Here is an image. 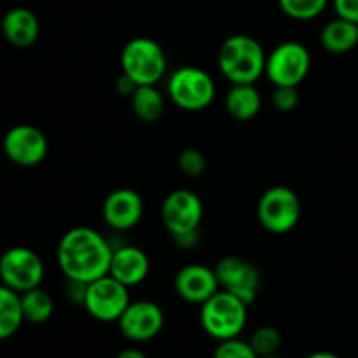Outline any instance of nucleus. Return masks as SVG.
Wrapping results in <instances>:
<instances>
[{
	"label": "nucleus",
	"mask_w": 358,
	"mask_h": 358,
	"mask_svg": "<svg viewBox=\"0 0 358 358\" xmlns=\"http://www.w3.org/2000/svg\"><path fill=\"white\" fill-rule=\"evenodd\" d=\"M311 69V56L306 45L289 41L276 45L266 56V77L275 87H297L308 77Z\"/></svg>",
	"instance_id": "423d86ee"
},
{
	"label": "nucleus",
	"mask_w": 358,
	"mask_h": 358,
	"mask_svg": "<svg viewBox=\"0 0 358 358\" xmlns=\"http://www.w3.org/2000/svg\"><path fill=\"white\" fill-rule=\"evenodd\" d=\"M44 271L41 255L31 248L13 247L0 255V283L17 294L41 287Z\"/></svg>",
	"instance_id": "6e6552de"
},
{
	"label": "nucleus",
	"mask_w": 358,
	"mask_h": 358,
	"mask_svg": "<svg viewBox=\"0 0 358 358\" xmlns=\"http://www.w3.org/2000/svg\"><path fill=\"white\" fill-rule=\"evenodd\" d=\"M136 87L138 86H136V84L133 83L128 76H124V73H122V76L117 79V91H119V94H122V96L131 98V94L135 93Z\"/></svg>",
	"instance_id": "c85d7f7f"
},
{
	"label": "nucleus",
	"mask_w": 358,
	"mask_h": 358,
	"mask_svg": "<svg viewBox=\"0 0 358 358\" xmlns=\"http://www.w3.org/2000/svg\"><path fill=\"white\" fill-rule=\"evenodd\" d=\"M143 215V199L136 191L121 187L112 191L101 206L105 224L115 231H128L140 222Z\"/></svg>",
	"instance_id": "2eb2a0df"
},
{
	"label": "nucleus",
	"mask_w": 358,
	"mask_h": 358,
	"mask_svg": "<svg viewBox=\"0 0 358 358\" xmlns=\"http://www.w3.org/2000/svg\"><path fill=\"white\" fill-rule=\"evenodd\" d=\"M261 358H282L278 355V353H275V355H268V357H261Z\"/></svg>",
	"instance_id": "2f4dec72"
},
{
	"label": "nucleus",
	"mask_w": 358,
	"mask_h": 358,
	"mask_svg": "<svg viewBox=\"0 0 358 358\" xmlns=\"http://www.w3.org/2000/svg\"><path fill=\"white\" fill-rule=\"evenodd\" d=\"M122 73L136 86H156L166 72L168 59L163 48L149 37H136L126 42L121 52Z\"/></svg>",
	"instance_id": "20e7f679"
},
{
	"label": "nucleus",
	"mask_w": 358,
	"mask_h": 358,
	"mask_svg": "<svg viewBox=\"0 0 358 358\" xmlns=\"http://www.w3.org/2000/svg\"><path fill=\"white\" fill-rule=\"evenodd\" d=\"M23 322L21 294L0 283V341L13 338Z\"/></svg>",
	"instance_id": "aec40b11"
},
{
	"label": "nucleus",
	"mask_w": 358,
	"mask_h": 358,
	"mask_svg": "<svg viewBox=\"0 0 358 358\" xmlns=\"http://www.w3.org/2000/svg\"><path fill=\"white\" fill-rule=\"evenodd\" d=\"M213 269H215L220 289L240 297L248 306L254 303L262 283L261 273L255 268L254 262L238 257V255H227L220 259Z\"/></svg>",
	"instance_id": "9b49d317"
},
{
	"label": "nucleus",
	"mask_w": 358,
	"mask_h": 358,
	"mask_svg": "<svg viewBox=\"0 0 358 358\" xmlns=\"http://www.w3.org/2000/svg\"><path fill=\"white\" fill-rule=\"evenodd\" d=\"M168 96L187 112L205 110L215 98V83L199 66H182L168 79Z\"/></svg>",
	"instance_id": "39448f33"
},
{
	"label": "nucleus",
	"mask_w": 358,
	"mask_h": 358,
	"mask_svg": "<svg viewBox=\"0 0 358 358\" xmlns=\"http://www.w3.org/2000/svg\"><path fill=\"white\" fill-rule=\"evenodd\" d=\"M247 310L248 304H245L240 297L220 289L201 304L199 322L203 331L210 338L226 341V339L240 338L247 325Z\"/></svg>",
	"instance_id": "7ed1b4c3"
},
{
	"label": "nucleus",
	"mask_w": 358,
	"mask_h": 358,
	"mask_svg": "<svg viewBox=\"0 0 358 358\" xmlns=\"http://www.w3.org/2000/svg\"><path fill=\"white\" fill-rule=\"evenodd\" d=\"M213 358H259L250 346V343L240 338L219 341V346L213 352Z\"/></svg>",
	"instance_id": "393cba45"
},
{
	"label": "nucleus",
	"mask_w": 358,
	"mask_h": 358,
	"mask_svg": "<svg viewBox=\"0 0 358 358\" xmlns=\"http://www.w3.org/2000/svg\"><path fill=\"white\" fill-rule=\"evenodd\" d=\"M334 9L338 17L358 24V0H334Z\"/></svg>",
	"instance_id": "cd10ccee"
},
{
	"label": "nucleus",
	"mask_w": 358,
	"mask_h": 358,
	"mask_svg": "<svg viewBox=\"0 0 358 358\" xmlns=\"http://www.w3.org/2000/svg\"><path fill=\"white\" fill-rule=\"evenodd\" d=\"M178 170L187 177H201L206 170V157L198 149H184L177 157Z\"/></svg>",
	"instance_id": "a878e982"
},
{
	"label": "nucleus",
	"mask_w": 358,
	"mask_h": 358,
	"mask_svg": "<svg viewBox=\"0 0 358 358\" xmlns=\"http://www.w3.org/2000/svg\"><path fill=\"white\" fill-rule=\"evenodd\" d=\"M320 42L325 51L332 55H345L358 44V24L336 17L322 28Z\"/></svg>",
	"instance_id": "6ab92c4d"
},
{
	"label": "nucleus",
	"mask_w": 358,
	"mask_h": 358,
	"mask_svg": "<svg viewBox=\"0 0 358 358\" xmlns=\"http://www.w3.org/2000/svg\"><path fill=\"white\" fill-rule=\"evenodd\" d=\"M2 34L9 44L16 48H30L41 34L37 16L27 7H14L2 17Z\"/></svg>",
	"instance_id": "f3484780"
},
{
	"label": "nucleus",
	"mask_w": 358,
	"mask_h": 358,
	"mask_svg": "<svg viewBox=\"0 0 358 358\" xmlns=\"http://www.w3.org/2000/svg\"><path fill=\"white\" fill-rule=\"evenodd\" d=\"M21 308L24 320L30 324H44L52 317L55 303L48 292L37 287L21 294Z\"/></svg>",
	"instance_id": "4be33fe9"
},
{
	"label": "nucleus",
	"mask_w": 358,
	"mask_h": 358,
	"mask_svg": "<svg viewBox=\"0 0 358 358\" xmlns=\"http://www.w3.org/2000/svg\"><path fill=\"white\" fill-rule=\"evenodd\" d=\"M150 271V262L145 252L133 245L115 248L112 254L110 271L108 275L114 276L122 285L135 287L147 278Z\"/></svg>",
	"instance_id": "dca6fc26"
},
{
	"label": "nucleus",
	"mask_w": 358,
	"mask_h": 358,
	"mask_svg": "<svg viewBox=\"0 0 358 358\" xmlns=\"http://www.w3.org/2000/svg\"><path fill=\"white\" fill-rule=\"evenodd\" d=\"M173 287L177 296L182 297L185 303L199 304V306L220 290L215 269L205 264H189L178 269Z\"/></svg>",
	"instance_id": "4468645a"
},
{
	"label": "nucleus",
	"mask_w": 358,
	"mask_h": 358,
	"mask_svg": "<svg viewBox=\"0 0 358 358\" xmlns=\"http://www.w3.org/2000/svg\"><path fill=\"white\" fill-rule=\"evenodd\" d=\"M131 108L143 122H156L163 117L166 101L156 86H138L131 94Z\"/></svg>",
	"instance_id": "412c9836"
},
{
	"label": "nucleus",
	"mask_w": 358,
	"mask_h": 358,
	"mask_svg": "<svg viewBox=\"0 0 358 358\" xmlns=\"http://www.w3.org/2000/svg\"><path fill=\"white\" fill-rule=\"evenodd\" d=\"M3 152L14 164L31 168L48 156L49 143L44 133L31 124H16L3 136Z\"/></svg>",
	"instance_id": "f8f14e48"
},
{
	"label": "nucleus",
	"mask_w": 358,
	"mask_h": 358,
	"mask_svg": "<svg viewBox=\"0 0 358 358\" xmlns=\"http://www.w3.org/2000/svg\"><path fill=\"white\" fill-rule=\"evenodd\" d=\"M280 9L297 21L315 20L327 7L329 0H278Z\"/></svg>",
	"instance_id": "5701e85b"
},
{
	"label": "nucleus",
	"mask_w": 358,
	"mask_h": 358,
	"mask_svg": "<svg viewBox=\"0 0 358 358\" xmlns=\"http://www.w3.org/2000/svg\"><path fill=\"white\" fill-rule=\"evenodd\" d=\"M273 107L280 112H292L294 108H297L299 105V93H297V87H289V86H278L273 91Z\"/></svg>",
	"instance_id": "bb28decb"
},
{
	"label": "nucleus",
	"mask_w": 358,
	"mask_h": 358,
	"mask_svg": "<svg viewBox=\"0 0 358 358\" xmlns=\"http://www.w3.org/2000/svg\"><path fill=\"white\" fill-rule=\"evenodd\" d=\"M201 219V199L189 189H175L161 205V220L173 238L198 233Z\"/></svg>",
	"instance_id": "9d476101"
},
{
	"label": "nucleus",
	"mask_w": 358,
	"mask_h": 358,
	"mask_svg": "<svg viewBox=\"0 0 358 358\" xmlns=\"http://www.w3.org/2000/svg\"><path fill=\"white\" fill-rule=\"evenodd\" d=\"M115 358H147L145 353L138 348H124L122 352L117 353Z\"/></svg>",
	"instance_id": "c756f323"
},
{
	"label": "nucleus",
	"mask_w": 358,
	"mask_h": 358,
	"mask_svg": "<svg viewBox=\"0 0 358 358\" xmlns=\"http://www.w3.org/2000/svg\"><path fill=\"white\" fill-rule=\"evenodd\" d=\"M114 248L91 227H72L62 236L56 250L58 266L66 280L91 283L110 271Z\"/></svg>",
	"instance_id": "f257e3e1"
},
{
	"label": "nucleus",
	"mask_w": 358,
	"mask_h": 358,
	"mask_svg": "<svg viewBox=\"0 0 358 358\" xmlns=\"http://www.w3.org/2000/svg\"><path fill=\"white\" fill-rule=\"evenodd\" d=\"M262 105L261 93L254 84H233L226 94V110L236 121H250Z\"/></svg>",
	"instance_id": "a211bd4d"
},
{
	"label": "nucleus",
	"mask_w": 358,
	"mask_h": 358,
	"mask_svg": "<svg viewBox=\"0 0 358 358\" xmlns=\"http://www.w3.org/2000/svg\"><path fill=\"white\" fill-rule=\"evenodd\" d=\"M304 358H341V357H338L336 353H331V352H317V353H311V355H308Z\"/></svg>",
	"instance_id": "7c9ffc66"
},
{
	"label": "nucleus",
	"mask_w": 358,
	"mask_h": 358,
	"mask_svg": "<svg viewBox=\"0 0 358 358\" xmlns=\"http://www.w3.org/2000/svg\"><path fill=\"white\" fill-rule=\"evenodd\" d=\"M257 219L269 233H289L301 219L299 196L285 185L269 187L257 203Z\"/></svg>",
	"instance_id": "0eeeda50"
},
{
	"label": "nucleus",
	"mask_w": 358,
	"mask_h": 358,
	"mask_svg": "<svg viewBox=\"0 0 358 358\" xmlns=\"http://www.w3.org/2000/svg\"><path fill=\"white\" fill-rule=\"evenodd\" d=\"M248 343H250V346L257 353L259 358L275 355V353H278L280 345H282V336H280L278 329L271 327V325H262V327L255 329Z\"/></svg>",
	"instance_id": "b1692460"
},
{
	"label": "nucleus",
	"mask_w": 358,
	"mask_h": 358,
	"mask_svg": "<svg viewBox=\"0 0 358 358\" xmlns=\"http://www.w3.org/2000/svg\"><path fill=\"white\" fill-rule=\"evenodd\" d=\"M129 303L131 299H129L128 287L117 282L114 276L105 275L87 283L83 306L94 320L117 322Z\"/></svg>",
	"instance_id": "1a4fd4ad"
},
{
	"label": "nucleus",
	"mask_w": 358,
	"mask_h": 358,
	"mask_svg": "<svg viewBox=\"0 0 358 358\" xmlns=\"http://www.w3.org/2000/svg\"><path fill=\"white\" fill-rule=\"evenodd\" d=\"M217 63L231 84H255L266 70V52L257 38L231 35L220 45Z\"/></svg>",
	"instance_id": "f03ea898"
},
{
	"label": "nucleus",
	"mask_w": 358,
	"mask_h": 358,
	"mask_svg": "<svg viewBox=\"0 0 358 358\" xmlns=\"http://www.w3.org/2000/svg\"><path fill=\"white\" fill-rule=\"evenodd\" d=\"M119 331L133 343L156 338L164 325V313L152 301H131L117 320Z\"/></svg>",
	"instance_id": "ddd939ff"
}]
</instances>
